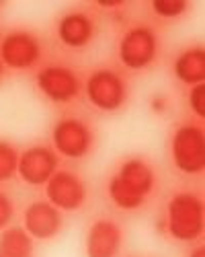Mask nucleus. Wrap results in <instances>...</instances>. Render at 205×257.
Here are the masks:
<instances>
[{
	"label": "nucleus",
	"mask_w": 205,
	"mask_h": 257,
	"mask_svg": "<svg viewBox=\"0 0 205 257\" xmlns=\"http://www.w3.org/2000/svg\"><path fill=\"white\" fill-rule=\"evenodd\" d=\"M154 187V171L148 163L132 159L121 165L109 181V198L121 210H138Z\"/></svg>",
	"instance_id": "f257e3e1"
},
{
	"label": "nucleus",
	"mask_w": 205,
	"mask_h": 257,
	"mask_svg": "<svg viewBox=\"0 0 205 257\" xmlns=\"http://www.w3.org/2000/svg\"><path fill=\"white\" fill-rule=\"evenodd\" d=\"M166 224L176 241L199 239L203 232V202L195 194H176L166 208Z\"/></svg>",
	"instance_id": "f03ea898"
},
{
	"label": "nucleus",
	"mask_w": 205,
	"mask_h": 257,
	"mask_svg": "<svg viewBox=\"0 0 205 257\" xmlns=\"http://www.w3.org/2000/svg\"><path fill=\"white\" fill-rule=\"evenodd\" d=\"M170 148L174 167L180 173L197 175L205 169V136L199 125H180Z\"/></svg>",
	"instance_id": "7ed1b4c3"
},
{
	"label": "nucleus",
	"mask_w": 205,
	"mask_h": 257,
	"mask_svg": "<svg viewBox=\"0 0 205 257\" xmlns=\"http://www.w3.org/2000/svg\"><path fill=\"white\" fill-rule=\"evenodd\" d=\"M86 97L100 111H117L128 99V87L113 70H96L86 80Z\"/></svg>",
	"instance_id": "20e7f679"
},
{
	"label": "nucleus",
	"mask_w": 205,
	"mask_h": 257,
	"mask_svg": "<svg viewBox=\"0 0 205 257\" xmlns=\"http://www.w3.org/2000/svg\"><path fill=\"white\" fill-rule=\"evenodd\" d=\"M158 52V39L150 27H134L123 35L119 44V58L132 70L150 66Z\"/></svg>",
	"instance_id": "39448f33"
},
{
	"label": "nucleus",
	"mask_w": 205,
	"mask_h": 257,
	"mask_svg": "<svg viewBox=\"0 0 205 257\" xmlns=\"http://www.w3.org/2000/svg\"><path fill=\"white\" fill-rule=\"evenodd\" d=\"M54 146L62 157L68 159H82L92 146V132L88 125L80 119H62L54 125Z\"/></svg>",
	"instance_id": "423d86ee"
},
{
	"label": "nucleus",
	"mask_w": 205,
	"mask_h": 257,
	"mask_svg": "<svg viewBox=\"0 0 205 257\" xmlns=\"http://www.w3.org/2000/svg\"><path fill=\"white\" fill-rule=\"evenodd\" d=\"M46 194L48 202L56 206L60 212L66 210H78L86 200V187L82 183V179L70 171H56L52 179L46 183Z\"/></svg>",
	"instance_id": "0eeeda50"
},
{
	"label": "nucleus",
	"mask_w": 205,
	"mask_h": 257,
	"mask_svg": "<svg viewBox=\"0 0 205 257\" xmlns=\"http://www.w3.org/2000/svg\"><path fill=\"white\" fill-rule=\"evenodd\" d=\"M58 171V157L46 146H33L18 157L16 173L29 185H46Z\"/></svg>",
	"instance_id": "6e6552de"
},
{
	"label": "nucleus",
	"mask_w": 205,
	"mask_h": 257,
	"mask_svg": "<svg viewBox=\"0 0 205 257\" xmlns=\"http://www.w3.org/2000/svg\"><path fill=\"white\" fill-rule=\"evenodd\" d=\"M39 54H41L39 41L25 31L8 33L2 39V44H0V60L14 70L31 68L39 60Z\"/></svg>",
	"instance_id": "1a4fd4ad"
},
{
	"label": "nucleus",
	"mask_w": 205,
	"mask_h": 257,
	"mask_svg": "<svg viewBox=\"0 0 205 257\" xmlns=\"http://www.w3.org/2000/svg\"><path fill=\"white\" fill-rule=\"evenodd\" d=\"M37 87L50 101L68 103L78 95L80 82L78 76L66 66H48L37 74Z\"/></svg>",
	"instance_id": "9d476101"
},
{
	"label": "nucleus",
	"mask_w": 205,
	"mask_h": 257,
	"mask_svg": "<svg viewBox=\"0 0 205 257\" xmlns=\"http://www.w3.org/2000/svg\"><path fill=\"white\" fill-rule=\"evenodd\" d=\"M64 226L62 212L50 202H33L25 210V230L31 239H54Z\"/></svg>",
	"instance_id": "9b49d317"
},
{
	"label": "nucleus",
	"mask_w": 205,
	"mask_h": 257,
	"mask_svg": "<svg viewBox=\"0 0 205 257\" xmlns=\"http://www.w3.org/2000/svg\"><path fill=\"white\" fill-rule=\"evenodd\" d=\"M121 249V228L111 220H96L86 232L88 257H117Z\"/></svg>",
	"instance_id": "f8f14e48"
},
{
	"label": "nucleus",
	"mask_w": 205,
	"mask_h": 257,
	"mask_svg": "<svg viewBox=\"0 0 205 257\" xmlns=\"http://www.w3.org/2000/svg\"><path fill=\"white\" fill-rule=\"evenodd\" d=\"M58 37L62 39L64 46L80 50L92 41L94 25H92L90 17H86L84 13H68L62 17L58 23Z\"/></svg>",
	"instance_id": "ddd939ff"
},
{
	"label": "nucleus",
	"mask_w": 205,
	"mask_h": 257,
	"mask_svg": "<svg viewBox=\"0 0 205 257\" xmlns=\"http://www.w3.org/2000/svg\"><path fill=\"white\" fill-rule=\"evenodd\" d=\"M174 74L184 84H201L205 80V52L203 48H191L182 52L174 62Z\"/></svg>",
	"instance_id": "4468645a"
},
{
	"label": "nucleus",
	"mask_w": 205,
	"mask_h": 257,
	"mask_svg": "<svg viewBox=\"0 0 205 257\" xmlns=\"http://www.w3.org/2000/svg\"><path fill=\"white\" fill-rule=\"evenodd\" d=\"M0 257H33V239L25 228L12 226L0 234Z\"/></svg>",
	"instance_id": "2eb2a0df"
},
{
	"label": "nucleus",
	"mask_w": 205,
	"mask_h": 257,
	"mask_svg": "<svg viewBox=\"0 0 205 257\" xmlns=\"http://www.w3.org/2000/svg\"><path fill=\"white\" fill-rule=\"evenodd\" d=\"M18 155L16 148L6 140H0V181H8L16 173Z\"/></svg>",
	"instance_id": "dca6fc26"
},
{
	"label": "nucleus",
	"mask_w": 205,
	"mask_h": 257,
	"mask_svg": "<svg viewBox=\"0 0 205 257\" xmlns=\"http://www.w3.org/2000/svg\"><path fill=\"white\" fill-rule=\"evenodd\" d=\"M152 9L156 15H160L164 19H176L187 11V3H184V0H154Z\"/></svg>",
	"instance_id": "f3484780"
},
{
	"label": "nucleus",
	"mask_w": 205,
	"mask_h": 257,
	"mask_svg": "<svg viewBox=\"0 0 205 257\" xmlns=\"http://www.w3.org/2000/svg\"><path fill=\"white\" fill-rule=\"evenodd\" d=\"M189 105L197 117H205V84H195L189 93Z\"/></svg>",
	"instance_id": "a211bd4d"
},
{
	"label": "nucleus",
	"mask_w": 205,
	"mask_h": 257,
	"mask_svg": "<svg viewBox=\"0 0 205 257\" xmlns=\"http://www.w3.org/2000/svg\"><path fill=\"white\" fill-rule=\"evenodd\" d=\"M12 202L0 191V230H2L8 222H10V218H12Z\"/></svg>",
	"instance_id": "6ab92c4d"
},
{
	"label": "nucleus",
	"mask_w": 205,
	"mask_h": 257,
	"mask_svg": "<svg viewBox=\"0 0 205 257\" xmlns=\"http://www.w3.org/2000/svg\"><path fill=\"white\" fill-rule=\"evenodd\" d=\"M189 257H205V249H203V247H197L195 251H191Z\"/></svg>",
	"instance_id": "aec40b11"
},
{
	"label": "nucleus",
	"mask_w": 205,
	"mask_h": 257,
	"mask_svg": "<svg viewBox=\"0 0 205 257\" xmlns=\"http://www.w3.org/2000/svg\"><path fill=\"white\" fill-rule=\"evenodd\" d=\"M0 76H2V60H0Z\"/></svg>",
	"instance_id": "412c9836"
}]
</instances>
